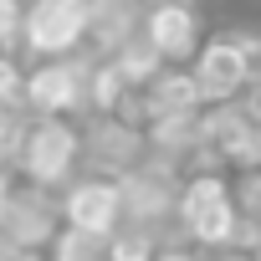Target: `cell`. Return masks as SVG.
<instances>
[{"label":"cell","mask_w":261,"mask_h":261,"mask_svg":"<svg viewBox=\"0 0 261 261\" xmlns=\"http://www.w3.org/2000/svg\"><path fill=\"white\" fill-rule=\"evenodd\" d=\"M144 21V0H87V51L108 57Z\"/></svg>","instance_id":"obj_10"},{"label":"cell","mask_w":261,"mask_h":261,"mask_svg":"<svg viewBox=\"0 0 261 261\" xmlns=\"http://www.w3.org/2000/svg\"><path fill=\"white\" fill-rule=\"evenodd\" d=\"M21 21H26V0H0V51L21 46Z\"/></svg>","instance_id":"obj_19"},{"label":"cell","mask_w":261,"mask_h":261,"mask_svg":"<svg viewBox=\"0 0 261 261\" xmlns=\"http://www.w3.org/2000/svg\"><path fill=\"white\" fill-rule=\"evenodd\" d=\"M11 190H16V169H6V164H0V215H6V200H11Z\"/></svg>","instance_id":"obj_22"},{"label":"cell","mask_w":261,"mask_h":261,"mask_svg":"<svg viewBox=\"0 0 261 261\" xmlns=\"http://www.w3.org/2000/svg\"><path fill=\"white\" fill-rule=\"evenodd\" d=\"M139 31H144V41H149L169 67H185V62L195 57V46L205 41L200 11L190 6V0H149Z\"/></svg>","instance_id":"obj_8"},{"label":"cell","mask_w":261,"mask_h":261,"mask_svg":"<svg viewBox=\"0 0 261 261\" xmlns=\"http://www.w3.org/2000/svg\"><path fill=\"white\" fill-rule=\"evenodd\" d=\"M87 72H92V51L26 62L21 108L31 118H82L87 113Z\"/></svg>","instance_id":"obj_3"},{"label":"cell","mask_w":261,"mask_h":261,"mask_svg":"<svg viewBox=\"0 0 261 261\" xmlns=\"http://www.w3.org/2000/svg\"><path fill=\"white\" fill-rule=\"evenodd\" d=\"M41 261H102V236L77 230V225H62V230L46 241Z\"/></svg>","instance_id":"obj_14"},{"label":"cell","mask_w":261,"mask_h":261,"mask_svg":"<svg viewBox=\"0 0 261 261\" xmlns=\"http://www.w3.org/2000/svg\"><path fill=\"white\" fill-rule=\"evenodd\" d=\"M0 230H6L21 251H46V241L62 230V200H57V190L16 179V190L6 200V215H0Z\"/></svg>","instance_id":"obj_7"},{"label":"cell","mask_w":261,"mask_h":261,"mask_svg":"<svg viewBox=\"0 0 261 261\" xmlns=\"http://www.w3.org/2000/svg\"><path fill=\"white\" fill-rule=\"evenodd\" d=\"M236 51H241V67H246V87H261V26H225Z\"/></svg>","instance_id":"obj_15"},{"label":"cell","mask_w":261,"mask_h":261,"mask_svg":"<svg viewBox=\"0 0 261 261\" xmlns=\"http://www.w3.org/2000/svg\"><path fill=\"white\" fill-rule=\"evenodd\" d=\"M108 62L123 72V82H128V87H144V82H149L159 67H169V62H164V57H159V51L144 41V31H134L128 41H118V46L108 51Z\"/></svg>","instance_id":"obj_12"},{"label":"cell","mask_w":261,"mask_h":261,"mask_svg":"<svg viewBox=\"0 0 261 261\" xmlns=\"http://www.w3.org/2000/svg\"><path fill=\"white\" fill-rule=\"evenodd\" d=\"M16 256H21V246H16L6 230H0V261H16Z\"/></svg>","instance_id":"obj_23"},{"label":"cell","mask_w":261,"mask_h":261,"mask_svg":"<svg viewBox=\"0 0 261 261\" xmlns=\"http://www.w3.org/2000/svg\"><path fill=\"white\" fill-rule=\"evenodd\" d=\"M144 6H149V0H144Z\"/></svg>","instance_id":"obj_24"},{"label":"cell","mask_w":261,"mask_h":261,"mask_svg":"<svg viewBox=\"0 0 261 261\" xmlns=\"http://www.w3.org/2000/svg\"><path fill=\"white\" fill-rule=\"evenodd\" d=\"M21 77H26V62L16 51H0V108H21Z\"/></svg>","instance_id":"obj_18"},{"label":"cell","mask_w":261,"mask_h":261,"mask_svg":"<svg viewBox=\"0 0 261 261\" xmlns=\"http://www.w3.org/2000/svg\"><path fill=\"white\" fill-rule=\"evenodd\" d=\"M154 261H205V251H200V246H190L185 236H169V241L154 251Z\"/></svg>","instance_id":"obj_20"},{"label":"cell","mask_w":261,"mask_h":261,"mask_svg":"<svg viewBox=\"0 0 261 261\" xmlns=\"http://www.w3.org/2000/svg\"><path fill=\"white\" fill-rule=\"evenodd\" d=\"M87 51V0H26V21H21V62L41 57H72Z\"/></svg>","instance_id":"obj_4"},{"label":"cell","mask_w":261,"mask_h":261,"mask_svg":"<svg viewBox=\"0 0 261 261\" xmlns=\"http://www.w3.org/2000/svg\"><path fill=\"white\" fill-rule=\"evenodd\" d=\"M11 169H16V179L62 190L82 169V128H77V118H26Z\"/></svg>","instance_id":"obj_2"},{"label":"cell","mask_w":261,"mask_h":261,"mask_svg":"<svg viewBox=\"0 0 261 261\" xmlns=\"http://www.w3.org/2000/svg\"><path fill=\"white\" fill-rule=\"evenodd\" d=\"M62 225H77V230H92V236H108L113 225H123V185L118 174H97V169H77L62 190Z\"/></svg>","instance_id":"obj_5"},{"label":"cell","mask_w":261,"mask_h":261,"mask_svg":"<svg viewBox=\"0 0 261 261\" xmlns=\"http://www.w3.org/2000/svg\"><path fill=\"white\" fill-rule=\"evenodd\" d=\"M236 220L241 210H236L225 169H185L179 200H174V236H185L200 251H215V246H230Z\"/></svg>","instance_id":"obj_1"},{"label":"cell","mask_w":261,"mask_h":261,"mask_svg":"<svg viewBox=\"0 0 261 261\" xmlns=\"http://www.w3.org/2000/svg\"><path fill=\"white\" fill-rule=\"evenodd\" d=\"M230 195H236V210H241V220H256V225H261V164L241 169V174L230 179Z\"/></svg>","instance_id":"obj_16"},{"label":"cell","mask_w":261,"mask_h":261,"mask_svg":"<svg viewBox=\"0 0 261 261\" xmlns=\"http://www.w3.org/2000/svg\"><path fill=\"white\" fill-rule=\"evenodd\" d=\"M164 246L159 230L149 225H134V220H123L102 236V261H154V251Z\"/></svg>","instance_id":"obj_11"},{"label":"cell","mask_w":261,"mask_h":261,"mask_svg":"<svg viewBox=\"0 0 261 261\" xmlns=\"http://www.w3.org/2000/svg\"><path fill=\"white\" fill-rule=\"evenodd\" d=\"M128 92H134V87L123 82V72H118L108 57H92V72H87V113H118ZM87 113H82V118H87Z\"/></svg>","instance_id":"obj_13"},{"label":"cell","mask_w":261,"mask_h":261,"mask_svg":"<svg viewBox=\"0 0 261 261\" xmlns=\"http://www.w3.org/2000/svg\"><path fill=\"white\" fill-rule=\"evenodd\" d=\"M185 67H190V77H195V87H200L205 102H230V97L246 92V67H241V51H236L230 31L205 36Z\"/></svg>","instance_id":"obj_9"},{"label":"cell","mask_w":261,"mask_h":261,"mask_svg":"<svg viewBox=\"0 0 261 261\" xmlns=\"http://www.w3.org/2000/svg\"><path fill=\"white\" fill-rule=\"evenodd\" d=\"M77 128H82V169L128 174L144 154V128L128 123L123 113H87L77 118Z\"/></svg>","instance_id":"obj_6"},{"label":"cell","mask_w":261,"mask_h":261,"mask_svg":"<svg viewBox=\"0 0 261 261\" xmlns=\"http://www.w3.org/2000/svg\"><path fill=\"white\" fill-rule=\"evenodd\" d=\"M26 108H0V164L11 169V159H16V149H21V128H26Z\"/></svg>","instance_id":"obj_17"},{"label":"cell","mask_w":261,"mask_h":261,"mask_svg":"<svg viewBox=\"0 0 261 261\" xmlns=\"http://www.w3.org/2000/svg\"><path fill=\"white\" fill-rule=\"evenodd\" d=\"M205 261H256V256L241 246H215V251H205Z\"/></svg>","instance_id":"obj_21"}]
</instances>
